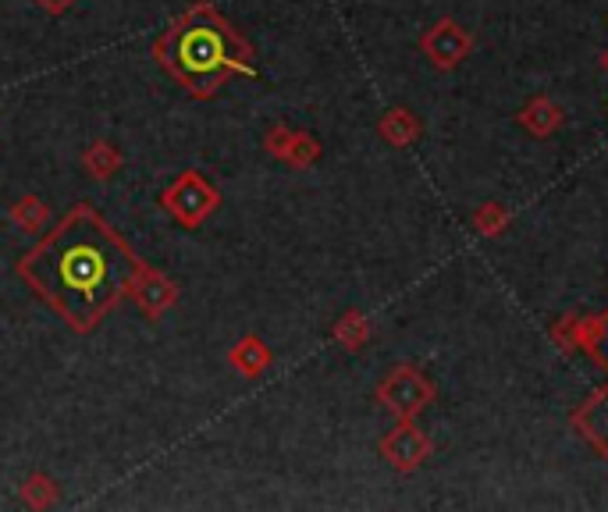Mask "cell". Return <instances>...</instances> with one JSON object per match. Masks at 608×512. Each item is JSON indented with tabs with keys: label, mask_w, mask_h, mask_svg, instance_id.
Here are the masks:
<instances>
[{
	"label": "cell",
	"mask_w": 608,
	"mask_h": 512,
	"mask_svg": "<svg viewBox=\"0 0 608 512\" xmlns=\"http://www.w3.org/2000/svg\"><path fill=\"white\" fill-rule=\"evenodd\" d=\"M331 339L349 352H360L366 345V339H371V320H366L360 310H349V313H342L339 320H334Z\"/></svg>",
	"instance_id": "5bb4252c"
},
{
	"label": "cell",
	"mask_w": 608,
	"mask_h": 512,
	"mask_svg": "<svg viewBox=\"0 0 608 512\" xmlns=\"http://www.w3.org/2000/svg\"><path fill=\"white\" fill-rule=\"evenodd\" d=\"M573 427L580 430L601 456H608V388H598L580 409L573 413Z\"/></svg>",
	"instance_id": "ba28073f"
},
{
	"label": "cell",
	"mask_w": 608,
	"mask_h": 512,
	"mask_svg": "<svg viewBox=\"0 0 608 512\" xmlns=\"http://www.w3.org/2000/svg\"><path fill=\"white\" fill-rule=\"evenodd\" d=\"M605 68H608V57H605Z\"/></svg>",
	"instance_id": "44dd1931"
},
{
	"label": "cell",
	"mask_w": 608,
	"mask_h": 512,
	"mask_svg": "<svg viewBox=\"0 0 608 512\" xmlns=\"http://www.w3.org/2000/svg\"><path fill=\"white\" fill-rule=\"evenodd\" d=\"M320 160V142L310 132H292V142H288V153H285V164L292 168H310Z\"/></svg>",
	"instance_id": "e0dca14e"
},
{
	"label": "cell",
	"mask_w": 608,
	"mask_h": 512,
	"mask_svg": "<svg viewBox=\"0 0 608 512\" xmlns=\"http://www.w3.org/2000/svg\"><path fill=\"white\" fill-rule=\"evenodd\" d=\"M473 224H477V232H484V235H499L505 224H509V214L502 211L499 203H488V206H480V211L473 214Z\"/></svg>",
	"instance_id": "ac0fdd59"
},
{
	"label": "cell",
	"mask_w": 608,
	"mask_h": 512,
	"mask_svg": "<svg viewBox=\"0 0 608 512\" xmlns=\"http://www.w3.org/2000/svg\"><path fill=\"white\" fill-rule=\"evenodd\" d=\"M121 164H125L121 150L115 147V142H107V139H96V142H89L86 153H83V168L93 174L96 182L115 179V174L121 171Z\"/></svg>",
	"instance_id": "30bf717a"
},
{
	"label": "cell",
	"mask_w": 608,
	"mask_h": 512,
	"mask_svg": "<svg viewBox=\"0 0 608 512\" xmlns=\"http://www.w3.org/2000/svg\"><path fill=\"white\" fill-rule=\"evenodd\" d=\"M292 132L296 128H288V125H270L267 132H264V150L270 153V157H278V160H285V153H288V142H292Z\"/></svg>",
	"instance_id": "d6986e66"
},
{
	"label": "cell",
	"mask_w": 608,
	"mask_h": 512,
	"mask_svg": "<svg viewBox=\"0 0 608 512\" xmlns=\"http://www.w3.org/2000/svg\"><path fill=\"white\" fill-rule=\"evenodd\" d=\"M381 456L392 462L395 470L403 473H413L420 462L430 456V438L424 435L420 427H416L413 420H398L395 430H388L381 441Z\"/></svg>",
	"instance_id": "52a82bcc"
},
{
	"label": "cell",
	"mask_w": 608,
	"mask_h": 512,
	"mask_svg": "<svg viewBox=\"0 0 608 512\" xmlns=\"http://www.w3.org/2000/svg\"><path fill=\"white\" fill-rule=\"evenodd\" d=\"M520 125L526 128V132L534 136H552L558 125H563V110H558L548 96H537V100H531L523 110H520Z\"/></svg>",
	"instance_id": "7c38bea8"
},
{
	"label": "cell",
	"mask_w": 608,
	"mask_h": 512,
	"mask_svg": "<svg viewBox=\"0 0 608 512\" xmlns=\"http://www.w3.org/2000/svg\"><path fill=\"white\" fill-rule=\"evenodd\" d=\"M139 264L132 246L89 203H75L14 270L72 331L89 334L128 296Z\"/></svg>",
	"instance_id": "6da1fadb"
},
{
	"label": "cell",
	"mask_w": 608,
	"mask_h": 512,
	"mask_svg": "<svg viewBox=\"0 0 608 512\" xmlns=\"http://www.w3.org/2000/svg\"><path fill=\"white\" fill-rule=\"evenodd\" d=\"M580 345L595 356L605 371H608V313L598 320H584V334H580Z\"/></svg>",
	"instance_id": "2e32d148"
},
{
	"label": "cell",
	"mask_w": 608,
	"mask_h": 512,
	"mask_svg": "<svg viewBox=\"0 0 608 512\" xmlns=\"http://www.w3.org/2000/svg\"><path fill=\"white\" fill-rule=\"evenodd\" d=\"M160 206L182 224V228L196 232L206 217L217 214L221 206V192L217 185L200 171H182L164 192H160Z\"/></svg>",
	"instance_id": "3957f363"
},
{
	"label": "cell",
	"mask_w": 608,
	"mask_h": 512,
	"mask_svg": "<svg viewBox=\"0 0 608 512\" xmlns=\"http://www.w3.org/2000/svg\"><path fill=\"white\" fill-rule=\"evenodd\" d=\"M128 299L136 302L139 313L147 320H160L174 307V302H179V285H174L168 275H160L157 267L139 264L132 288H128Z\"/></svg>",
	"instance_id": "8992f818"
},
{
	"label": "cell",
	"mask_w": 608,
	"mask_h": 512,
	"mask_svg": "<svg viewBox=\"0 0 608 512\" xmlns=\"http://www.w3.org/2000/svg\"><path fill=\"white\" fill-rule=\"evenodd\" d=\"M377 132L384 136V142H392V147H409V142L420 136V121H416L406 107H392L388 115L377 121Z\"/></svg>",
	"instance_id": "4fadbf2b"
},
{
	"label": "cell",
	"mask_w": 608,
	"mask_h": 512,
	"mask_svg": "<svg viewBox=\"0 0 608 512\" xmlns=\"http://www.w3.org/2000/svg\"><path fill=\"white\" fill-rule=\"evenodd\" d=\"M43 14H51V19H61V14H68L75 0H32Z\"/></svg>",
	"instance_id": "ffe728a7"
},
{
	"label": "cell",
	"mask_w": 608,
	"mask_h": 512,
	"mask_svg": "<svg viewBox=\"0 0 608 512\" xmlns=\"http://www.w3.org/2000/svg\"><path fill=\"white\" fill-rule=\"evenodd\" d=\"M153 57L174 83L192 96L211 100L232 75H256L253 46L221 19L211 0H196L182 19H174L153 43Z\"/></svg>",
	"instance_id": "7a4b0ae2"
},
{
	"label": "cell",
	"mask_w": 608,
	"mask_h": 512,
	"mask_svg": "<svg viewBox=\"0 0 608 512\" xmlns=\"http://www.w3.org/2000/svg\"><path fill=\"white\" fill-rule=\"evenodd\" d=\"M435 398V384H430L416 366H395V371L377 384V403L388 409L395 420H416L427 403Z\"/></svg>",
	"instance_id": "277c9868"
},
{
	"label": "cell",
	"mask_w": 608,
	"mask_h": 512,
	"mask_svg": "<svg viewBox=\"0 0 608 512\" xmlns=\"http://www.w3.org/2000/svg\"><path fill=\"white\" fill-rule=\"evenodd\" d=\"M11 224L19 232L25 235H40L46 228V221H51V206H46L43 196H22V200H14L11 203V211H8Z\"/></svg>",
	"instance_id": "8fae6325"
},
{
	"label": "cell",
	"mask_w": 608,
	"mask_h": 512,
	"mask_svg": "<svg viewBox=\"0 0 608 512\" xmlns=\"http://www.w3.org/2000/svg\"><path fill=\"white\" fill-rule=\"evenodd\" d=\"M228 363L232 371H238L243 377H260L270 371V363H275V352H270V345L260 339V334H243L232 349H228Z\"/></svg>",
	"instance_id": "9c48e42d"
},
{
	"label": "cell",
	"mask_w": 608,
	"mask_h": 512,
	"mask_svg": "<svg viewBox=\"0 0 608 512\" xmlns=\"http://www.w3.org/2000/svg\"><path fill=\"white\" fill-rule=\"evenodd\" d=\"M420 46H424V54L430 57V64H435V68L452 72V68H459V64L467 61V54L473 51V36H470V32L462 29L459 22L441 19L438 25H430V29L424 32Z\"/></svg>",
	"instance_id": "5b68a950"
},
{
	"label": "cell",
	"mask_w": 608,
	"mask_h": 512,
	"mask_svg": "<svg viewBox=\"0 0 608 512\" xmlns=\"http://www.w3.org/2000/svg\"><path fill=\"white\" fill-rule=\"evenodd\" d=\"M19 494H22V502H25L29 509H51V505H57V499H61V488H57V480H54L51 473H29V477L22 480Z\"/></svg>",
	"instance_id": "9a60e30c"
}]
</instances>
